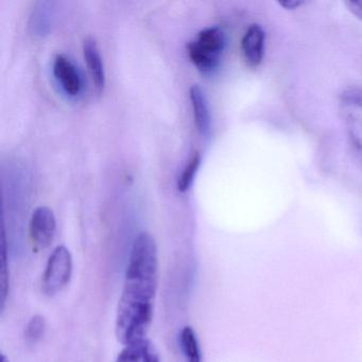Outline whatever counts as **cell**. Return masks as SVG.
<instances>
[{
    "label": "cell",
    "mask_w": 362,
    "mask_h": 362,
    "mask_svg": "<svg viewBox=\"0 0 362 362\" xmlns=\"http://www.w3.org/2000/svg\"><path fill=\"white\" fill-rule=\"evenodd\" d=\"M201 165V154L200 152H194L190 156L187 165L184 168L179 181H177V189L181 192H186L189 189L190 186L194 183V177L198 173L199 167Z\"/></svg>",
    "instance_id": "cell-12"
},
{
    "label": "cell",
    "mask_w": 362,
    "mask_h": 362,
    "mask_svg": "<svg viewBox=\"0 0 362 362\" xmlns=\"http://www.w3.org/2000/svg\"><path fill=\"white\" fill-rule=\"evenodd\" d=\"M54 75L64 92L77 96L82 88L81 76L74 63L64 54H57L54 60Z\"/></svg>",
    "instance_id": "cell-7"
},
{
    "label": "cell",
    "mask_w": 362,
    "mask_h": 362,
    "mask_svg": "<svg viewBox=\"0 0 362 362\" xmlns=\"http://www.w3.org/2000/svg\"><path fill=\"white\" fill-rule=\"evenodd\" d=\"M57 230L54 211L48 206H39L33 211L29 222V238L35 250L49 247Z\"/></svg>",
    "instance_id": "cell-5"
},
{
    "label": "cell",
    "mask_w": 362,
    "mask_h": 362,
    "mask_svg": "<svg viewBox=\"0 0 362 362\" xmlns=\"http://www.w3.org/2000/svg\"><path fill=\"white\" fill-rule=\"evenodd\" d=\"M73 256L65 245H58L48 258L42 279V290L54 296L66 288L73 275Z\"/></svg>",
    "instance_id": "cell-4"
},
{
    "label": "cell",
    "mask_w": 362,
    "mask_h": 362,
    "mask_svg": "<svg viewBox=\"0 0 362 362\" xmlns=\"http://www.w3.org/2000/svg\"><path fill=\"white\" fill-rule=\"evenodd\" d=\"M116 362H162L156 345L148 338L124 345Z\"/></svg>",
    "instance_id": "cell-9"
},
{
    "label": "cell",
    "mask_w": 362,
    "mask_h": 362,
    "mask_svg": "<svg viewBox=\"0 0 362 362\" xmlns=\"http://www.w3.org/2000/svg\"><path fill=\"white\" fill-rule=\"evenodd\" d=\"M339 111L349 143L362 158V90L349 88L339 99Z\"/></svg>",
    "instance_id": "cell-3"
},
{
    "label": "cell",
    "mask_w": 362,
    "mask_h": 362,
    "mask_svg": "<svg viewBox=\"0 0 362 362\" xmlns=\"http://www.w3.org/2000/svg\"><path fill=\"white\" fill-rule=\"evenodd\" d=\"M83 54L97 92H103L105 86V65L98 44L94 37H88L84 41Z\"/></svg>",
    "instance_id": "cell-8"
},
{
    "label": "cell",
    "mask_w": 362,
    "mask_h": 362,
    "mask_svg": "<svg viewBox=\"0 0 362 362\" xmlns=\"http://www.w3.org/2000/svg\"><path fill=\"white\" fill-rule=\"evenodd\" d=\"M1 362H9L8 361L7 357L5 355H1Z\"/></svg>",
    "instance_id": "cell-17"
},
{
    "label": "cell",
    "mask_w": 362,
    "mask_h": 362,
    "mask_svg": "<svg viewBox=\"0 0 362 362\" xmlns=\"http://www.w3.org/2000/svg\"><path fill=\"white\" fill-rule=\"evenodd\" d=\"M7 241H6L5 228H3V237H1V277H0V292H1V310L5 309L7 303L8 294H9V271H8Z\"/></svg>",
    "instance_id": "cell-13"
},
{
    "label": "cell",
    "mask_w": 362,
    "mask_h": 362,
    "mask_svg": "<svg viewBox=\"0 0 362 362\" xmlns=\"http://www.w3.org/2000/svg\"><path fill=\"white\" fill-rule=\"evenodd\" d=\"M303 1H285V3H281V7L287 8V9H296L298 6H302Z\"/></svg>",
    "instance_id": "cell-16"
},
{
    "label": "cell",
    "mask_w": 362,
    "mask_h": 362,
    "mask_svg": "<svg viewBox=\"0 0 362 362\" xmlns=\"http://www.w3.org/2000/svg\"><path fill=\"white\" fill-rule=\"evenodd\" d=\"M189 97L192 101L194 124L201 134L207 135L211 131V117L206 95L200 86L194 84L190 88Z\"/></svg>",
    "instance_id": "cell-10"
},
{
    "label": "cell",
    "mask_w": 362,
    "mask_h": 362,
    "mask_svg": "<svg viewBox=\"0 0 362 362\" xmlns=\"http://www.w3.org/2000/svg\"><path fill=\"white\" fill-rule=\"evenodd\" d=\"M158 267L156 239L149 233H139L131 250L116 313V337L124 346L147 338L153 321Z\"/></svg>",
    "instance_id": "cell-1"
},
{
    "label": "cell",
    "mask_w": 362,
    "mask_h": 362,
    "mask_svg": "<svg viewBox=\"0 0 362 362\" xmlns=\"http://www.w3.org/2000/svg\"><path fill=\"white\" fill-rule=\"evenodd\" d=\"M266 33L259 25L253 24L247 28L241 40V52L245 63L252 69L262 64L264 57Z\"/></svg>",
    "instance_id": "cell-6"
},
{
    "label": "cell",
    "mask_w": 362,
    "mask_h": 362,
    "mask_svg": "<svg viewBox=\"0 0 362 362\" xmlns=\"http://www.w3.org/2000/svg\"><path fill=\"white\" fill-rule=\"evenodd\" d=\"M223 29L211 26L202 29L196 40L187 44V54L192 64L203 73H211L219 66L226 49Z\"/></svg>",
    "instance_id": "cell-2"
},
{
    "label": "cell",
    "mask_w": 362,
    "mask_h": 362,
    "mask_svg": "<svg viewBox=\"0 0 362 362\" xmlns=\"http://www.w3.org/2000/svg\"><path fill=\"white\" fill-rule=\"evenodd\" d=\"M46 332V321L43 315L31 317L25 329V340L29 345H35L43 338Z\"/></svg>",
    "instance_id": "cell-14"
},
{
    "label": "cell",
    "mask_w": 362,
    "mask_h": 362,
    "mask_svg": "<svg viewBox=\"0 0 362 362\" xmlns=\"http://www.w3.org/2000/svg\"><path fill=\"white\" fill-rule=\"evenodd\" d=\"M180 343L186 358V362H202L198 337L192 326H185L180 334Z\"/></svg>",
    "instance_id": "cell-11"
},
{
    "label": "cell",
    "mask_w": 362,
    "mask_h": 362,
    "mask_svg": "<svg viewBox=\"0 0 362 362\" xmlns=\"http://www.w3.org/2000/svg\"><path fill=\"white\" fill-rule=\"evenodd\" d=\"M345 6L358 20L362 21V0L361 1H346Z\"/></svg>",
    "instance_id": "cell-15"
}]
</instances>
